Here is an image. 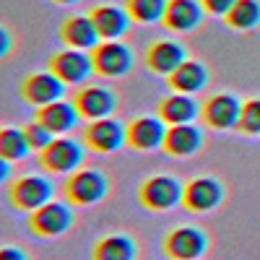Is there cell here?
<instances>
[{
  "mask_svg": "<svg viewBox=\"0 0 260 260\" xmlns=\"http://www.w3.org/2000/svg\"><path fill=\"white\" fill-rule=\"evenodd\" d=\"M73 224H76L73 206L62 201H50L29 213V229L42 240H57V237L68 234Z\"/></svg>",
  "mask_w": 260,
  "mask_h": 260,
  "instance_id": "obj_1",
  "label": "cell"
},
{
  "mask_svg": "<svg viewBox=\"0 0 260 260\" xmlns=\"http://www.w3.org/2000/svg\"><path fill=\"white\" fill-rule=\"evenodd\" d=\"M86 143L76 141L73 136H55V141L39 154V161L50 175H73L83 167Z\"/></svg>",
  "mask_w": 260,
  "mask_h": 260,
  "instance_id": "obj_2",
  "label": "cell"
},
{
  "mask_svg": "<svg viewBox=\"0 0 260 260\" xmlns=\"http://www.w3.org/2000/svg\"><path fill=\"white\" fill-rule=\"evenodd\" d=\"M110 192V180L99 169H76L65 182V198L73 206H96Z\"/></svg>",
  "mask_w": 260,
  "mask_h": 260,
  "instance_id": "obj_3",
  "label": "cell"
},
{
  "mask_svg": "<svg viewBox=\"0 0 260 260\" xmlns=\"http://www.w3.org/2000/svg\"><path fill=\"white\" fill-rule=\"evenodd\" d=\"M138 198L141 203L148 208V211H172V208H177L185 198V185L177 180V177H172V175H154V177H148L141 190H138Z\"/></svg>",
  "mask_w": 260,
  "mask_h": 260,
  "instance_id": "obj_4",
  "label": "cell"
},
{
  "mask_svg": "<svg viewBox=\"0 0 260 260\" xmlns=\"http://www.w3.org/2000/svg\"><path fill=\"white\" fill-rule=\"evenodd\" d=\"M91 60H94V73L104 76V78H122L133 71V50L125 42H99L91 50Z\"/></svg>",
  "mask_w": 260,
  "mask_h": 260,
  "instance_id": "obj_5",
  "label": "cell"
},
{
  "mask_svg": "<svg viewBox=\"0 0 260 260\" xmlns=\"http://www.w3.org/2000/svg\"><path fill=\"white\" fill-rule=\"evenodd\" d=\"M164 252L169 260H201L208 252V234L198 226H177L164 237Z\"/></svg>",
  "mask_w": 260,
  "mask_h": 260,
  "instance_id": "obj_6",
  "label": "cell"
},
{
  "mask_svg": "<svg viewBox=\"0 0 260 260\" xmlns=\"http://www.w3.org/2000/svg\"><path fill=\"white\" fill-rule=\"evenodd\" d=\"M55 201V187L47 177L42 175H24L18 177L16 182H11V203L18 211H37L45 203Z\"/></svg>",
  "mask_w": 260,
  "mask_h": 260,
  "instance_id": "obj_7",
  "label": "cell"
},
{
  "mask_svg": "<svg viewBox=\"0 0 260 260\" xmlns=\"http://www.w3.org/2000/svg\"><path fill=\"white\" fill-rule=\"evenodd\" d=\"M83 143L96 154H115L122 146H127V125L115 117L94 120L83 130Z\"/></svg>",
  "mask_w": 260,
  "mask_h": 260,
  "instance_id": "obj_8",
  "label": "cell"
},
{
  "mask_svg": "<svg viewBox=\"0 0 260 260\" xmlns=\"http://www.w3.org/2000/svg\"><path fill=\"white\" fill-rule=\"evenodd\" d=\"M117 94L112 89H107V86H81L73 96V104L76 110L81 112L83 120H104V117H112L117 112Z\"/></svg>",
  "mask_w": 260,
  "mask_h": 260,
  "instance_id": "obj_9",
  "label": "cell"
},
{
  "mask_svg": "<svg viewBox=\"0 0 260 260\" xmlns=\"http://www.w3.org/2000/svg\"><path fill=\"white\" fill-rule=\"evenodd\" d=\"M169 125L159 117V115H141L127 122V146L136 151H156L164 148V138H167Z\"/></svg>",
  "mask_w": 260,
  "mask_h": 260,
  "instance_id": "obj_10",
  "label": "cell"
},
{
  "mask_svg": "<svg viewBox=\"0 0 260 260\" xmlns=\"http://www.w3.org/2000/svg\"><path fill=\"white\" fill-rule=\"evenodd\" d=\"M47 65L62 83H86L94 76V60L83 50H60L50 57Z\"/></svg>",
  "mask_w": 260,
  "mask_h": 260,
  "instance_id": "obj_11",
  "label": "cell"
},
{
  "mask_svg": "<svg viewBox=\"0 0 260 260\" xmlns=\"http://www.w3.org/2000/svg\"><path fill=\"white\" fill-rule=\"evenodd\" d=\"M221 201H224V185L213 177H192L185 185L182 206L192 213H208L219 208Z\"/></svg>",
  "mask_w": 260,
  "mask_h": 260,
  "instance_id": "obj_12",
  "label": "cell"
},
{
  "mask_svg": "<svg viewBox=\"0 0 260 260\" xmlns=\"http://www.w3.org/2000/svg\"><path fill=\"white\" fill-rule=\"evenodd\" d=\"M65 94V83L52 73V71H42V73H31L24 78L21 83V96H24L26 104L31 107H45V104H52L57 99H62Z\"/></svg>",
  "mask_w": 260,
  "mask_h": 260,
  "instance_id": "obj_13",
  "label": "cell"
},
{
  "mask_svg": "<svg viewBox=\"0 0 260 260\" xmlns=\"http://www.w3.org/2000/svg\"><path fill=\"white\" fill-rule=\"evenodd\" d=\"M187 60V50L177 39H156L154 45L146 50V65L151 73L156 76H172L180 65Z\"/></svg>",
  "mask_w": 260,
  "mask_h": 260,
  "instance_id": "obj_14",
  "label": "cell"
},
{
  "mask_svg": "<svg viewBox=\"0 0 260 260\" xmlns=\"http://www.w3.org/2000/svg\"><path fill=\"white\" fill-rule=\"evenodd\" d=\"M203 11L206 8L201 6V0H169L161 24L169 31L190 34L203 24Z\"/></svg>",
  "mask_w": 260,
  "mask_h": 260,
  "instance_id": "obj_15",
  "label": "cell"
},
{
  "mask_svg": "<svg viewBox=\"0 0 260 260\" xmlns=\"http://www.w3.org/2000/svg\"><path fill=\"white\" fill-rule=\"evenodd\" d=\"M203 148V130L198 125H169L164 138V154L175 159H190Z\"/></svg>",
  "mask_w": 260,
  "mask_h": 260,
  "instance_id": "obj_16",
  "label": "cell"
},
{
  "mask_svg": "<svg viewBox=\"0 0 260 260\" xmlns=\"http://www.w3.org/2000/svg\"><path fill=\"white\" fill-rule=\"evenodd\" d=\"M240 115H242V104L232 94H213L208 102H203V112H201L206 125L216 130H229L240 125Z\"/></svg>",
  "mask_w": 260,
  "mask_h": 260,
  "instance_id": "obj_17",
  "label": "cell"
},
{
  "mask_svg": "<svg viewBox=\"0 0 260 260\" xmlns=\"http://www.w3.org/2000/svg\"><path fill=\"white\" fill-rule=\"evenodd\" d=\"M89 16L94 21L102 42H120L130 31V24H133L130 13L117 6H96Z\"/></svg>",
  "mask_w": 260,
  "mask_h": 260,
  "instance_id": "obj_18",
  "label": "cell"
},
{
  "mask_svg": "<svg viewBox=\"0 0 260 260\" xmlns=\"http://www.w3.org/2000/svg\"><path fill=\"white\" fill-rule=\"evenodd\" d=\"M60 37L71 50H83V52L94 50L102 42L91 16H68L60 26Z\"/></svg>",
  "mask_w": 260,
  "mask_h": 260,
  "instance_id": "obj_19",
  "label": "cell"
},
{
  "mask_svg": "<svg viewBox=\"0 0 260 260\" xmlns=\"http://www.w3.org/2000/svg\"><path fill=\"white\" fill-rule=\"evenodd\" d=\"M37 120L50 127L55 136H68L71 130L81 122V112L76 110L73 102H65V99H57L52 104H45L37 110Z\"/></svg>",
  "mask_w": 260,
  "mask_h": 260,
  "instance_id": "obj_20",
  "label": "cell"
},
{
  "mask_svg": "<svg viewBox=\"0 0 260 260\" xmlns=\"http://www.w3.org/2000/svg\"><path fill=\"white\" fill-rule=\"evenodd\" d=\"M203 112V104H198L190 94H177L172 91L169 96L161 99L159 104V117L167 122V125H187V122H195Z\"/></svg>",
  "mask_w": 260,
  "mask_h": 260,
  "instance_id": "obj_21",
  "label": "cell"
},
{
  "mask_svg": "<svg viewBox=\"0 0 260 260\" xmlns=\"http://www.w3.org/2000/svg\"><path fill=\"white\" fill-rule=\"evenodd\" d=\"M169 86H172V91H177V94H198L203 91L206 86H208V68L201 62V60H185L180 68L169 76Z\"/></svg>",
  "mask_w": 260,
  "mask_h": 260,
  "instance_id": "obj_22",
  "label": "cell"
},
{
  "mask_svg": "<svg viewBox=\"0 0 260 260\" xmlns=\"http://www.w3.org/2000/svg\"><path fill=\"white\" fill-rule=\"evenodd\" d=\"M91 260H138V242L127 234H107L96 242Z\"/></svg>",
  "mask_w": 260,
  "mask_h": 260,
  "instance_id": "obj_23",
  "label": "cell"
},
{
  "mask_svg": "<svg viewBox=\"0 0 260 260\" xmlns=\"http://www.w3.org/2000/svg\"><path fill=\"white\" fill-rule=\"evenodd\" d=\"M31 154V146L26 141L24 127H0V156L8 159L11 164L24 161Z\"/></svg>",
  "mask_w": 260,
  "mask_h": 260,
  "instance_id": "obj_24",
  "label": "cell"
},
{
  "mask_svg": "<svg viewBox=\"0 0 260 260\" xmlns=\"http://www.w3.org/2000/svg\"><path fill=\"white\" fill-rule=\"evenodd\" d=\"M167 3L169 0H127L125 11L130 13V18L136 24H156V21H164L167 13Z\"/></svg>",
  "mask_w": 260,
  "mask_h": 260,
  "instance_id": "obj_25",
  "label": "cell"
},
{
  "mask_svg": "<svg viewBox=\"0 0 260 260\" xmlns=\"http://www.w3.org/2000/svg\"><path fill=\"white\" fill-rule=\"evenodd\" d=\"M226 24L237 31H247L260 24V3L257 0H237L234 8L224 16Z\"/></svg>",
  "mask_w": 260,
  "mask_h": 260,
  "instance_id": "obj_26",
  "label": "cell"
},
{
  "mask_svg": "<svg viewBox=\"0 0 260 260\" xmlns=\"http://www.w3.org/2000/svg\"><path fill=\"white\" fill-rule=\"evenodd\" d=\"M24 133H26V141H29V146H31V151H45L52 141H55V133L50 127H45L39 120H34V122H26L24 125Z\"/></svg>",
  "mask_w": 260,
  "mask_h": 260,
  "instance_id": "obj_27",
  "label": "cell"
},
{
  "mask_svg": "<svg viewBox=\"0 0 260 260\" xmlns=\"http://www.w3.org/2000/svg\"><path fill=\"white\" fill-rule=\"evenodd\" d=\"M237 127L247 136H260V99H250L242 104V115Z\"/></svg>",
  "mask_w": 260,
  "mask_h": 260,
  "instance_id": "obj_28",
  "label": "cell"
},
{
  "mask_svg": "<svg viewBox=\"0 0 260 260\" xmlns=\"http://www.w3.org/2000/svg\"><path fill=\"white\" fill-rule=\"evenodd\" d=\"M234 3H237V0H201V6L208 13H213V16H226L234 8Z\"/></svg>",
  "mask_w": 260,
  "mask_h": 260,
  "instance_id": "obj_29",
  "label": "cell"
},
{
  "mask_svg": "<svg viewBox=\"0 0 260 260\" xmlns=\"http://www.w3.org/2000/svg\"><path fill=\"white\" fill-rule=\"evenodd\" d=\"M0 260H31L26 255L24 247H18V245H3L0 247Z\"/></svg>",
  "mask_w": 260,
  "mask_h": 260,
  "instance_id": "obj_30",
  "label": "cell"
},
{
  "mask_svg": "<svg viewBox=\"0 0 260 260\" xmlns=\"http://www.w3.org/2000/svg\"><path fill=\"white\" fill-rule=\"evenodd\" d=\"M11 52H13V34L6 26H0V60L8 57Z\"/></svg>",
  "mask_w": 260,
  "mask_h": 260,
  "instance_id": "obj_31",
  "label": "cell"
},
{
  "mask_svg": "<svg viewBox=\"0 0 260 260\" xmlns=\"http://www.w3.org/2000/svg\"><path fill=\"white\" fill-rule=\"evenodd\" d=\"M11 172H13L11 161H8V159H3V156H0V185H6V182L11 180Z\"/></svg>",
  "mask_w": 260,
  "mask_h": 260,
  "instance_id": "obj_32",
  "label": "cell"
},
{
  "mask_svg": "<svg viewBox=\"0 0 260 260\" xmlns=\"http://www.w3.org/2000/svg\"><path fill=\"white\" fill-rule=\"evenodd\" d=\"M52 3H57V6H76V3H81V0H52Z\"/></svg>",
  "mask_w": 260,
  "mask_h": 260,
  "instance_id": "obj_33",
  "label": "cell"
}]
</instances>
